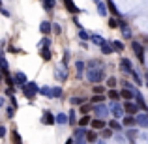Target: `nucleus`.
<instances>
[{
	"label": "nucleus",
	"mask_w": 148,
	"mask_h": 144,
	"mask_svg": "<svg viewBox=\"0 0 148 144\" xmlns=\"http://www.w3.org/2000/svg\"><path fill=\"white\" fill-rule=\"evenodd\" d=\"M86 77H88V81H90V83H99V81L103 79V66H101L98 60L88 62Z\"/></svg>",
	"instance_id": "nucleus-1"
},
{
	"label": "nucleus",
	"mask_w": 148,
	"mask_h": 144,
	"mask_svg": "<svg viewBox=\"0 0 148 144\" xmlns=\"http://www.w3.org/2000/svg\"><path fill=\"white\" fill-rule=\"evenodd\" d=\"M54 77H56L60 83H64L66 79H68V66L62 62V64H58L56 68H54Z\"/></svg>",
	"instance_id": "nucleus-2"
},
{
	"label": "nucleus",
	"mask_w": 148,
	"mask_h": 144,
	"mask_svg": "<svg viewBox=\"0 0 148 144\" xmlns=\"http://www.w3.org/2000/svg\"><path fill=\"white\" fill-rule=\"evenodd\" d=\"M23 92H25L26 97H36V94H38L36 83H32V81H26V83L23 84Z\"/></svg>",
	"instance_id": "nucleus-3"
},
{
	"label": "nucleus",
	"mask_w": 148,
	"mask_h": 144,
	"mask_svg": "<svg viewBox=\"0 0 148 144\" xmlns=\"http://www.w3.org/2000/svg\"><path fill=\"white\" fill-rule=\"evenodd\" d=\"M131 49H133V53L137 54V58L141 60V64H145V47H143L139 41H131Z\"/></svg>",
	"instance_id": "nucleus-4"
},
{
	"label": "nucleus",
	"mask_w": 148,
	"mask_h": 144,
	"mask_svg": "<svg viewBox=\"0 0 148 144\" xmlns=\"http://www.w3.org/2000/svg\"><path fill=\"white\" fill-rule=\"evenodd\" d=\"M94 112H96V116H98V118L101 120V118H103L105 120V116H107L109 114V107H107V105H96V107H94Z\"/></svg>",
	"instance_id": "nucleus-5"
},
{
	"label": "nucleus",
	"mask_w": 148,
	"mask_h": 144,
	"mask_svg": "<svg viewBox=\"0 0 148 144\" xmlns=\"http://www.w3.org/2000/svg\"><path fill=\"white\" fill-rule=\"evenodd\" d=\"M111 112L114 114V118H116V120H118V118H122V116H124V109H122V105L112 103V105H111Z\"/></svg>",
	"instance_id": "nucleus-6"
},
{
	"label": "nucleus",
	"mask_w": 148,
	"mask_h": 144,
	"mask_svg": "<svg viewBox=\"0 0 148 144\" xmlns=\"http://www.w3.org/2000/svg\"><path fill=\"white\" fill-rule=\"evenodd\" d=\"M124 111L126 112H130V114H135V112H139V107H137V103H133V101H127L126 105H124Z\"/></svg>",
	"instance_id": "nucleus-7"
},
{
	"label": "nucleus",
	"mask_w": 148,
	"mask_h": 144,
	"mask_svg": "<svg viewBox=\"0 0 148 144\" xmlns=\"http://www.w3.org/2000/svg\"><path fill=\"white\" fill-rule=\"evenodd\" d=\"M133 94H135V99H137V107L143 109V111H146V103H145L143 94H141V92H137V90H133Z\"/></svg>",
	"instance_id": "nucleus-8"
},
{
	"label": "nucleus",
	"mask_w": 148,
	"mask_h": 144,
	"mask_svg": "<svg viewBox=\"0 0 148 144\" xmlns=\"http://www.w3.org/2000/svg\"><path fill=\"white\" fill-rule=\"evenodd\" d=\"M8 71H10V68H8V62H6V58H4V54L0 53V73L8 75Z\"/></svg>",
	"instance_id": "nucleus-9"
},
{
	"label": "nucleus",
	"mask_w": 148,
	"mask_h": 144,
	"mask_svg": "<svg viewBox=\"0 0 148 144\" xmlns=\"http://www.w3.org/2000/svg\"><path fill=\"white\" fill-rule=\"evenodd\" d=\"M135 122H137V124H141L143 127H146V126H148V116L145 114V112H141V114H139L137 118H135Z\"/></svg>",
	"instance_id": "nucleus-10"
},
{
	"label": "nucleus",
	"mask_w": 148,
	"mask_h": 144,
	"mask_svg": "<svg viewBox=\"0 0 148 144\" xmlns=\"http://www.w3.org/2000/svg\"><path fill=\"white\" fill-rule=\"evenodd\" d=\"M43 122L47 124V126H53V124H54V116L51 114L49 111H43Z\"/></svg>",
	"instance_id": "nucleus-11"
},
{
	"label": "nucleus",
	"mask_w": 148,
	"mask_h": 144,
	"mask_svg": "<svg viewBox=\"0 0 148 144\" xmlns=\"http://www.w3.org/2000/svg\"><path fill=\"white\" fill-rule=\"evenodd\" d=\"M118 26L122 28V34H124V38H127V40H130V38H131V30H130V26H127L126 23H118Z\"/></svg>",
	"instance_id": "nucleus-12"
},
{
	"label": "nucleus",
	"mask_w": 148,
	"mask_h": 144,
	"mask_svg": "<svg viewBox=\"0 0 148 144\" xmlns=\"http://www.w3.org/2000/svg\"><path fill=\"white\" fill-rule=\"evenodd\" d=\"M120 66H122V69H124L126 73H131V71H133V69H131V62L127 60V58H122V62H120Z\"/></svg>",
	"instance_id": "nucleus-13"
},
{
	"label": "nucleus",
	"mask_w": 148,
	"mask_h": 144,
	"mask_svg": "<svg viewBox=\"0 0 148 144\" xmlns=\"http://www.w3.org/2000/svg\"><path fill=\"white\" fill-rule=\"evenodd\" d=\"M90 126L94 127V129H103L105 127V120H90Z\"/></svg>",
	"instance_id": "nucleus-14"
},
{
	"label": "nucleus",
	"mask_w": 148,
	"mask_h": 144,
	"mask_svg": "<svg viewBox=\"0 0 148 144\" xmlns=\"http://www.w3.org/2000/svg\"><path fill=\"white\" fill-rule=\"evenodd\" d=\"M66 8H68V11H71V13H79V11H81L79 8L71 2V0H66Z\"/></svg>",
	"instance_id": "nucleus-15"
},
{
	"label": "nucleus",
	"mask_w": 148,
	"mask_h": 144,
	"mask_svg": "<svg viewBox=\"0 0 148 144\" xmlns=\"http://www.w3.org/2000/svg\"><path fill=\"white\" fill-rule=\"evenodd\" d=\"M99 47H101V53H103V54H112V53H114L112 47H111V43H107V41H105L103 45H99Z\"/></svg>",
	"instance_id": "nucleus-16"
},
{
	"label": "nucleus",
	"mask_w": 148,
	"mask_h": 144,
	"mask_svg": "<svg viewBox=\"0 0 148 144\" xmlns=\"http://www.w3.org/2000/svg\"><path fill=\"white\" fill-rule=\"evenodd\" d=\"M13 83H15V84H25V83H26L25 73H17V75H15V79H13Z\"/></svg>",
	"instance_id": "nucleus-17"
},
{
	"label": "nucleus",
	"mask_w": 148,
	"mask_h": 144,
	"mask_svg": "<svg viewBox=\"0 0 148 144\" xmlns=\"http://www.w3.org/2000/svg\"><path fill=\"white\" fill-rule=\"evenodd\" d=\"M54 122L56 124H68V118H66V114H62V112H58V116H54Z\"/></svg>",
	"instance_id": "nucleus-18"
},
{
	"label": "nucleus",
	"mask_w": 148,
	"mask_h": 144,
	"mask_svg": "<svg viewBox=\"0 0 148 144\" xmlns=\"http://www.w3.org/2000/svg\"><path fill=\"white\" fill-rule=\"evenodd\" d=\"M40 30H41L43 34H49V32H51V23H49V21H43V23L40 25Z\"/></svg>",
	"instance_id": "nucleus-19"
},
{
	"label": "nucleus",
	"mask_w": 148,
	"mask_h": 144,
	"mask_svg": "<svg viewBox=\"0 0 148 144\" xmlns=\"http://www.w3.org/2000/svg\"><path fill=\"white\" fill-rule=\"evenodd\" d=\"M118 94H120V97H126L127 101H131V97H133V92H131V90H126V88H124L122 92H118Z\"/></svg>",
	"instance_id": "nucleus-20"
},
{
	"label": "nucleus",
	"mask_w": 148,
	"mask_h": 144,
	"mask_svg": "<svg viewBox=\"0 0 148 144\" xmlns=\"http://www.w3.org/2000/svg\"><path fill=\"white\" fill-rule=\"evenodd\" d=\"M109 127L114 129V131H118V129H122V124H120L118 120H111V122H109Z\"/></svg>",
	"instance_id": "nucleus-21"
},
{
	"label": "nucleus",
	"mask_w": 148,
	"mask_h": 144,
	"mask_svg": "<svg viewBox=\"0 0 148 144\" xmlns=\"http://www.w3.org/2000/svg\"><path fill=\"white\" fill-rule=\"evenodd\" d=\"M90 40L94 41L96 45H103V43H105V40H103L101 36H98V34H94V36H90Z\"/></svg>",
	"instance_id": "nucleus-22"
},
{
	"label": "nucleus",
	"mask_w": 148,
	"mask_h": 144,
	"mask_svg": "<svg viewBox=\"0 0 148 144\" xmlns=\"http://www.w3.org/2000/svg\"><path fill=\"white\" fill-rule=\"evenodd\" d=\"M38 92H40L41 96H45V97H51V88H49V86H41V88H38Z\"/></svg>",
	"instance_id": "nucleus-23"
},
{
	"label": "nucleus",
	"mask_w": 148,
	"mask_h": 144,
	"mask_svg": "<svg viewBox=\"0 0 148 144\" xmlns=\"http://www.w3.org/2000/svg\"><path fill=\"white\" fill-rule=\"evenodd\" d=\"M105 8H109V10H111L114 15H118V8L114 6V2H112V0H107V6H105Z\"/></svg>",
	"instance_id": "nucleus-24"
},
{
	"label": "nucleus",
	"mask_w": 148,
	"mask_h": 144,
	"mask_svg": "<svg viewBox=\"0 0 148 144\" xmlns=\"http://www.w3.org/2000/svg\"><path fill=\"white\" fill-rule=\"evenodd\" d=\"M62 96V88L56 86V88H51V97H60Z\"/></svg>",
	"instance_id": "nucleus-25"
},
{
	"label": "nucleus",
	"mask_w": 148,
	"mask_h": 144,
	"mask_svg": "<svg viewBox=\"0 0 148 144\" xmlns=\"http://www.w3.org/2000/svg\"><path fill=\"white\" fill-rule=\"evenodd\" d=\"M41 58H43L45 62H49V60H51V51L43 47V49H41Z\"/></svg>",
	"instance_id": "nucleus-26"
},
{
	"label": "nucleus",
	"mask_w": 148,
	"mask_h": 144,
	"mask_svg": "<svg viewBox=\"0 0 148 144\" xmlns=\"http://www.w3.org/2000/svg\"><path fill=\"white\" fill-rule=\"evenodd\" d=\"M75 69H77V75H83V71H84V62H75Z\"/></svg>",
	"instance_id": "nucleus-27"
},
{
	"label": "nucleus",
	"mask_w": 148,
	"mask_h": 144,
	"mask_svg": "<svg viewBox=\"0 0 148 144\" xmlns=\"http://www.w3.org/2000/svg\"><path fill=\"white\" fill-rule=\"evenodd\" d=\"M116 84H118V81H116L114 77H109V81H107V86L111 88V90H114V88H116Z\"/></svg>",
	"instance_id": "nucleus-28"
},
{
	"label": "nucleus",
	"mask_w": 148,
	"mask_h": 144,
	"mask_svg": "<svg viewBox=\"0 0 148 144\" xmlns=\"http://www.w3.org/2000/svg\"><path fill=\"white\" fill-rule=\"evenodd\" d=\"M111 47H112V51H124L122 41H112V43H111Z\"/></svg>",
	"instance_id": "nucleus-29"
},
{
	"label": "nucleus",
	"mask_w": 148,
	"mask_h": 144,
	"mask_svg": "<svg viewBox=\"0 0 148 144\" xmlns=\"http://www.w3.org/2000/svg\"><path fill=\"white\" fill-rule=\"evenodd\" d=\"M98 13L99 15H107V8H105L103 2H98Z\"/></svg>",
	"instance_id": "nucleus-30"
},
{
	"label": "nucleus",
	"mask_w": 148,
	"mask_h": 144,
	"mask_svg": "<svg viewBox=\"0 0 148 144\" xmlns=\"http://www.w3.org/2000/svg\"><path fill=\"white\" fill-rule=\"evenodd\" d=\"M69 103H71V105H83L84 103V97H71Z\"/></svg>",
	"instance_id": "nucleus-31"
},
{
	"label": "nucleus",
	"mask_w": 148,
	"mask_h": 144,
	"mask_svg": "<svg viewBox=\"0 0 148 144\" xmlns=\"http://www.w3.org/2000/svg\"><path fill=\"white\" fill-rule=\"evenodd\" d=\"M88 124H90V116H88V114H86V116H83V118L79 120V126H81V127L88 126Z\"/></svg>",
	"instance_id": "nucleus-32"
},
{
	"label": "nucleus",
	"mask_w": 148,
	"mask_h": 144,
	"mask_svg": "<svg viewBox=\"0 0 148 144\" xmlns=\"http://www.w3.org/2000/svg\"><path fill=\"white\" fill-rule=\"evenodd\" d=\"M133 124H135V118H133V116H126V118H124V126L130 127V126H133Z\"/></svg>",
	"instance_id": "nucleus-33"
},
{
	"label": "nucleus",
	"mask_w": 148,
	"mask_h": 144,
	"mask_svg": "<svg viewBox=\"0 0 148 144\" xmlns=\"http://www.w3.org/2000/svg\"><path fill=\"white\" fill-rule=\"evenodd\" d=\"M107 97H111L112 101H116V99H118V97H120V94H118V92H116V90H109Z\"/></svg>",
	"instance_id": "nucleus-34"
},
{
	"label": "nucleus",
	"mask_w": 148,
	"mask_h": 144,
	"mask_svg": "<svg viewBox=\"0 0 148 144\" xmlns=\"http://www.w3.org/2000/svg\"><path fill=\"white\" fill-rule=\"evenodd\" d=\"M86 142H94L96 141V133L94 131H90V133H86V139H84Z\"/></svg>",
	"instance_id": "nucleus-35"
},
{
	"label": "nucleus",
	"mask_w": 148,
	"mask_h": 144,
	"mask_svg": "<svg viewBox=\"0 0 148 144\" xmlns=\"http://www.w3.org/2000/svg\"><path fill=\"white\" fill-rule=\"evenodd\" d=\"M43 6H45V10H47V11H51V10H53V6H54V2H53V0H43Z\"/></svg>",
	"instance_id": "nucleus-36"
},
{
	"label": "nucleus",
	"mask_w": 148,
	"mask_h": 144,
	"mask_svg": "<svg viewBox=\"0 0 148 144\" xmlns=\"http://www.w3.org/2000/svg\"><path fill=\"white\" fill-rule=\"evenodd\" d=\"M79 38H81V40H83V41L90 40V36H88V32H84V30H81V32H79Z\"/></svg>",
	"instance_id": "nucleus-37"
},
{
	"label": "nucleus",
	"mask_w": 148,
	"mask_h": 144,
	"mask_svg": "<svg viewBox=\"0 0 148 144\" xmlns=\"http://www.w3.org/2000/svg\"><path fill=\"white\" fill-rule=\"evenodd\" d=\"M66 118H68L69 124H75V111H71V112H69V116H66Z\"/></svg>",
	"instance_id": "nucleus-38"
},
{
	"label": "nucleus",
	"mask_w": 148,
	"mask_h": 144,
	"mask_svg": "<svg viewBox=\"0 0 148 144\" xmlns=\"http://www.w3.org/2000/svg\"><path fill=\"white\" fill-rule=\"evenodd\" d=\"M92 101H94V103H101V101H103V96H101V94H96L94 97H92Z\"/></svg>",
	"instance_id": "nucleus-39"
},
{
	"label": "nucleus",
	"mask_w": 148,
	"mask_h": 144,
	"mask_svg": "<svg viewBox=\"0 0 148 144\" xmlns=\"http://www.w3.org/2000/svg\"><path fill=\"white\" fill-rule=\"evenodd\" d=\"M84 137V129H77L75 131V139H83Z\"/></svg>",
	"instance_id": "nucleus-40"
},
{
	"label": "nucleus",
	"mask_w": 148,
	"mask_h": 144,
	"mask_svg": "<svg viewBox=\"0 0 148 144\" xmlns=\"http://www.w3.org/2000/svg\"><path fill=\"white\" fill-rule=\"evenodd\" d=\"M13 141H15V144H23L21 137H19V133H13Z\"/></svg>",
	"instance_id": "nucleus-41"
},
{
	"label": "nucleus",
	"mask_w": 148,
	"mask_h": 144,
	"mask_svg": "<svg viewBox=\"0 0 148 144\" xmlns=\"http://www.w3.org/2000/svg\"><path fill=\"white\" fill-rule=\"evenodd\" d=\"M109 26H111V28H116V26H118V21H116V19H111V21H109Z\"/></svg>",
	"instance_id": "nucleus-42"
},
{
	"label": "nucleus",
	"mask_w": 148,
	"mask_h": 144,
	"mask_svg": "<svg viewBox=\"0 0 148 144\" xmlns=\"http://www.w3.org/2000/svg\"><path fill=\"white\" fill-rule=\"evenodd\" d=\"M13 114H15V109L10 107V109H8V118H13Z\"/></svg>",
	"instance_id": "nucleus-43"
},
{
	"label": "nucleus",
	"mask_w": 148,
	"mask_h": 144,
	"mask_svg": "<svg viewBox=\"0 0 148 144\" xmlns=\"http://www.w3.org/2000/svg\"><path fill=\"white\" fill-rule=\"evenodd\" d=\"M81 112L86 116V114H88V105H84V103H83V107H81Z\"/></svg>",
	"instance_id": "nucleus-44"
},
{
	"label": "nucleus",
	"mask_w": 148,
	"mask_h": 144,
	"mask_svg": "<svg viewBox=\"0 0 148 144\" xmlns=\"http://www.w3.org/2000/svg\"><path fill=\"white\" fill-rule=\"evenodd\" d=\"M101 92H103V86H99V84L94 86V94H101Z\"/></svg>",
	"instance_id": "nucleus-45"
},
{
	"label": "nucleus",
	"mask_w": 148,
	"mask_h": 144,
	"mask_svg": "<svg viewBox=\"0 0 148 144\" xmlns=\"http://www.w3.org/2000/svg\"><path fill=\"white\" fill-rule=\"evenodd\" d=\"M6 83H8V84H10V86H13V84H15V83H13V79H11V77H10V75H8V77H6Z\"/></svg>",
	"instance_id": "nucleus-46"
},
{
	"label": "nucleus",
	"mask_w": 148,
	"mask_h": 144,
	"mask_svg": "<svg viewBox=\"0 0 148 144\" xmlns=\"http://www.w3.org/2000/svg\"><path fill=\"white\" fill-rule=\"evenodd\" d=\"M73 144H86V141H84V139H75V142Z\"/></svg>",
	"instance_id": "nucleus-47"
},
{
	"label": "nucleus",
	"mask_w": 148,
	"mask_h": 144,
	"mask_svg": "<svg viewBox=\"0 0 148 144\" xmlns=\"http://www.w3.org/2000/svg\"><path fill=\"white\" fill-rule=\"evenodd\" d=\"M103 137H105V139L111 137V129H105V131H103Z\"/></svg>",
	"instance_id": "nucleus-48"
},
{
	"label": "nucleus",
	"mask_w": 148,
	"mask_h": 144,
	"mask_svg": "<svg viewBox=\"0 0 148 144\" xmlns=\"http://www.w3.org/2000/svg\"><path fill=\"white\" fill-rule=\"evenodd\" d=\"M0 137H6V127L0 126Z\"/></svg>",
	"instance_id": "nucleus-49"
},
{
	"label": "nucleus",
	"mask_w": 148,
	"mask_h": 144,
	"mask_svg": "<svg viewBox=\"0 0 148 144\" xmlns=\"http://www.w3.org/2000/svg\"><path fill=\"white\" fill-rule=\"evenodd\" d=\"M51 30H54V32L58 34V32H60V26H58V25H54V26H51Z\"/></svg>",
	"instance_id": "nucleus-50"
},
{
	"label": "nucleus",
	"mask_w": 148,
	"mask_h": 144,
	"mask_svg": "<svg viewBox=\"0 0 148 144\" xmlns=\"http://www.w3.org/2000/svg\"><path fill=\"white\" fill-rule=\"evenodd\" d=\"M75 141H73V139H68V141H66V144H73Z\"/></svg>",
	"instance_id": "nucleus-51"
},
{
	"label": "nucleus",
	"mask_w": 148,
	"mask_h": 144,
	"mask_svg": "<svg viewBox=\"0 0 148 144\" xmlns=\"http://www.w3.org/2000/svg\"><path fill=\"white\" fill-rule=\"evenodd\" d=\"M4 107V97H0V109Z\"/></svg>",
	"instance_id": "nucleus-52"
},
{
	"label": "nucleus",
	"mask_w": 148,
	"mask_h": 144,
	"mask_svg": "<svg viewBox=\"0 0 148 144\" xmlns=\"http://www.w3.org/2000/svg\"><path fill=\"white\" fill-rule=\"evenodd\" d=\"M0 8H2V0H0Z\"/></svg>",
	"instance_id": "nucleus-53"
},
{
	"label": "nucleus",
	"mask_w": 148,
	"mask_h": 144,
	"mask_svg": "<svg viewBox=\"0 0 148 144\" xmlns=\"http://www.w3.org/2000/svg\"><path fill=\"white\" fill-rule=\"evenodd\" d=\"M0 81H2V73H0Z\"/></svg>",
	"instance_id": "nucleus-54"
}]
</instances>
